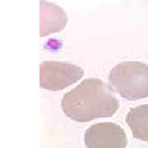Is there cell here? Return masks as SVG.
I'll use <instances>...</instances> for the list:
<instances>
[{
  "label": "cell",
  "mask_w": 148,
  "mask_h": 148,
  "mask_svg": "<svg viewBox=\"0 0 148 148\" xmlns=\"http://www.w3.org/2000/svg\"><path fill=\"white\" fill-rule=\"evenodd\" d=\"M62 109L66 116L79 123L113 116L119 103L110 86L98 78H87L65 94Z\"/></svg>",
  "instance_id": "cell-1"
},
{
  "label": "cell",
  "mask_w": 148,
  "mask_h": 148,
  "mask_svg": "<svg viewBox=\"0 0 148 148\" xmlns=\"http://www.w3.org/2000/svg\"><path fill=\"white\" fill-rule=\"evenodd\" d=\"M111 90L127 101H138L148 97V65L128 61L117 64L109 75Z\"/></svg>",
  "instance_id": "cell-2"
},
{
  "label": "cell",
  "mask_w": 148,
  "mask_h": 148,
  "mask_svg": "<svg viewBox=\"0 0 148 148\" xmlns=\"http://www.w3.org/2000/svg\"><path fill=\"white\" fill-rule=\"evenodd\" d=\"M84 75V71L74 64L46 61L40 67V86L42 89L58 91L76 83Z\"/></svg>",
  "instance_id": "cell-3"
},
{
  "label": "cell",
  "mask_w": 148,
  "mask_h": 148,
  "mask_svg": "<svg viewBox=\"0 0 148 148\" xmlns=\"http://www.w3.org/2000/svg\"><path fill=\"white\" fill-rule=\"evenodd\" d=\"M87 148H126L127 138L123 128L111 122L95 123L85 132Z\"/></svg>",
  "instance_id": "cell-4"
},
{
  "label": "cell",
  "mask_w": 148,
  "mask_h": 148,
  "mask_svg": "<svg viewBox=\"0 0 148 148\" xmlns=\"http://www.w3.org/2000/svg\"><path fill=\"white\" fill-rule=\"evenodd\" d=\"M68 16L59 6L40 0V36L61 32L68 24Z\"/></svg>",
  "instance_id": "cell-5"
},
{
  "label": "cell",
  "mask_w": 148,
  "mask_h": 148,
  "mask_svg": "<svg viewBox=\"0 0 148 148\" xmlns=\"http://www.w3.org/2000/svg\"><path fill=\"white\" fill-rule=\"evenodd\" d=\"M126 122L133 138L148 142V105H141L130 109Z\"/></svg>",
  "instance_id": "cell-6"
},
{
  "label": "cell",
  "mask_w": 148,
  "mask_h": 148,
  "mask_svg": "<svg viewBox=\"0 0 148 148\" xmlns=\"http://www.w3.org/2000/svg\"><path fill=\"white\" fill-rule=\"evenodd\" d=\"M147 1H148V0H147Z\"/></svg>",
  "instance_id": "cell-7"
}]
</instances>
